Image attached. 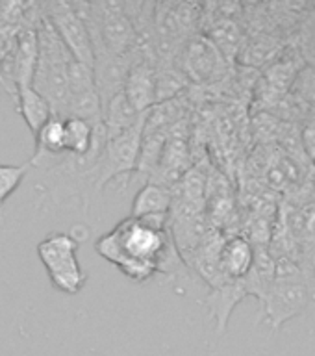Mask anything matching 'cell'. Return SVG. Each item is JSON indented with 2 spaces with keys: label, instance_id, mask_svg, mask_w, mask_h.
<instances>
[{
  "label": "cell",
  "instance_id": "e0dca14e",
  "mask_svg": "<svg viewBox=\"0 0 315 356\" xmlns=\"http://www.w3.org/2000/svg\"><path fill=\"white\" fill-rule=\"evenodd\" d=\"M299 267L302 271V277H305L306 286H308L310 299L315 300V243L306 250L305 254L300 256Z\"/></svg>",
  "mask_w": 315,
  "mask_h": 356
},
{
  "label": "cell",
  "instance_id": "ba28073f",
  "mask_svg": "<svg viewBox=\"0 0 315 356\" xmlns=\"http://www.w3.org/2000/svg\"><path fill=\"white\" fill-rule=\"evenodd\" d=\"M249 297L247 288H245L243 278L239 280H225V282L211 286L210 293L206 297V306L210 310V316L216 321V332L221 334L227 332L228 321L232 317L234 308L245 299Z\"/></svg>",
  "mask_w": 315,
  "mask_h": 356
},
{
  "label": "cell",
  "instance_id": "ac0fdd59",
  "mask_svg": "<svg viewBox=\"0 0 315 356\" xmlns=\"http://www.w3.org/2000/svg\"><path fill=\"white\" fill-rule=\"evenodd\" d=\"M300 139H302V149H305L306 156L315 163V110H312L305 117Z\"/></svg>",
  "mask_w": 315,
  "mask_h": 356
},
{
  "label": "cell",
  "instance_id": "8fae6325",
  "mask_svg": "<svg viewBox=\"0 0 315 356\" xmlns=\"http://www.w3.org/2000/svg\"><path fill=\"white\" fill-rule=\"evenodd\" d=\"M15 102L19 115L24 119L30 132L35 134L41 130L45 122L54 115L52 106L32 83H19L15 88Z\"/></svg>",
  "mask_w": 315,
  "mask_h": 356
},
{
  "label": "cell",
  "instance_id": "7a4b0ae2",
  "mask_svg": "<svg viewBox=\"0 0 315 356\" xmlns=\"http://www.w3.org/2000/svg\"><path fill=\"white\" fill-rule=\"evenodd\" d=\"M35 32H38V65L33 72L32 86L49 100L54 115L65 119L67 99H69L67 65L72 56L67 52L45 13L38 17Z\"/></svg>",
  "mask_w": 315,
  "mask_h": 356
},
{
  "label": "cell",
  "instance_id": "2e32d148",
  "mask_svg": "<svg viewBox=\"0 0 315 356\" xmlns=\"http://www.w3.org/2000/svg\"><path fill=\"white\" fill-rule=\"evenodd\" d=\"M30 169H32L30 161H24V163H0V210H2L6 200L15 193V189L26 178Z\"/></svg>",
  "mask_w": 315,
  "mask_h": 356
},
{
  "label": "cell",
  "instance_id": "30bf717a",
  "mask_svg": "<svg viewBox=\"0 0 315 356\" xmlns=\"http://www.w3.org/2000/svg\"><path fill=\"white\" fill-rule=\"evenodd\" d=\"M67 156L65 119L52 115L35 134V150L30 165L39 167L45 160H61Z\"/></svg>",
  "mask_w": 315,
  "mask_h": 356
},
{
  "label": "cell",
  "instance_id": "52a82bcc",
  "mask_svg": "<svg viewBox=\"0 0 315 356\" xmlns=\"http://www.w3.org/2000/svg\"><path fill=\"white\" fill-rule=\"evenodd\" d=\"M122 93L139 113H149L156 104V69L149 60L134 61L127 74Z\"/></svg>",
  "mask_w": 315,
  "mask_h": 356
},
{
  "label": "cell",
  "instance_id": "3957f363",
  "mask_svg": "<svg viewBox=\"0 0 315 356\" xmlns=\"http://www.w3.org/2000/svg\"><path fill=\"white\" fill-rule=\"evenodd\" d=\"M145 121L147 117L127 132L113 136V138H106L99 160L86 172V180L93 184L99 191L111 180H119V178L128 180L138 171Z\"/></svg>",
  "mask_w": 315,
  "mask_h": 356
},
{
  "label": "cell",
  "instance_id": "8992f818",
  "mask_svg": "<svg viewBox=\"0 0 315 356\" xmlns=\"http://www.w3.org/2000/svg\"><path fill=\"white\" fill-rule=\"evenodd\" d=\"M45 10H47L45 17L49 19L67 52L76 61L93 69V41L88 32V26L78 17L71 2H52V4L45 6Z\"/></svg>",
  "mask_w": 315,
  "mask_h": 356
},
{
  "label": "cell",
  "instance_id": "7c38bea8",
  "mask_svg": "<svg viewBox=\"0 0 315 356\" xmlns=\"http://www.w3.org/2000/svg\"><path fill=\"white\" fill-rule=\"evenodd\" d=\"M147 115L149 113L136 111V108L128 102L122 91L113 95L102 108V124H104L106 138H113V136L127 132L136 124H139Z\"/></svg>",
  "mask_w": 315,
  "mask_h": 356
},
{
  "label": "cell",
  "instance_id": "4fadbf2b",
  "mask_svg": "<svg viewBox=\"0 0 315 356\" xmlns=\"http://www.w3.org/2000/svg\"><path fill=\"white\" fill-rule=\"evenodd\" d=\"M186 67L191 76L197 80H210L213 76H219V71L223 67V56L208 39H195L191 47L186 52Z\"/></svg>",
  "mask_w": 315,
  "mask_h": 356
},
{
  "label": "cell",
  "instance_id": "5bb4252c",
  "mask_svg": "<svg viewBox=\"0 0 315 356\" xmlns=\"http://www.w3.org/2000/svg\"><path fill=\"white\" fill-rule=\"evenodd\" d=\"M171 193L163 184L147 182L134 197L130 217L141 219L149 216H165L171 210Z\"/></svg>",
  "mask_w": 315,
  "mask_h": 356
},
{
  "label": "cell",
  "instance_id": "6da1fadb",
  "mask_svg": "<svg viewBox=\"0 0 315 356\" xmlns=\"http://www.w3.org/2000/svg\"><path fill=\"white\" fill-rule=\"evenodd\" d=\"M95 250L136 282H145L156 271H167L171 261L180 258L169 230H154L130 216L100 236Z\"/></svg>",
  "mask_w": 315,
  "mask_h": 356
},
{
  "label": "cell",
  "instance_id": "5b68a950",
  "mask_svg": "<svg viewBox=\"0 0 315 356\" xmlns=\"http://www.w3.org/2000/svg\"><path fill=\"white\" fill-rule=\"evenodd\" d=\"M310 300L302 273L275 277L260 302L258 323H267L273 332H278L286 323L302 316Z\"/></svg>",
  "mask_w": 315,
  "mask_h": 356
},
{
  "label": "cell",
  "instance_id": "277c9868",
  "mask_svg": "<svg viewBox=\"0 0 315 356\" xmlns=\"http://www.w3.org/2000/svg\"><path fill=\"white\" fill-rule=\"evenodd\" d=\"M78 239L67 232H54L38 245V256L52 286L65 295H76L88 282V273L78 261Z\"/></svg>",
  "mask_w": 315,
  "mask_h": 356
},
{
  "label": "cell",
  "instance_id": "9a60e30c",
  "mask_svg": "<svg viewBox=\"0 0 315 356\" xmlns=\"http://www.w3.org/2000/svg\"><path fill=\"white\" fill-rule=\"evenodd\" d=\"M99 127H93L91 122L78 117H65L67 154L72 158H86L93 149L95 134Z\"/></svg>",
  "mask_w": 315,
  "mask_h": 356
},
{
  "label": "cell",
  "instance_id": "9c48e42d",
  "mask_svg": "<svg viewBox=\"0 0 315 356\" xmlns=\"http://www.w3.org/2000/svg\"><path fill=\"white\" fill-rule=\"evenodd\" d=\"M255 261V245L241 236L223 241L219 249V269L225 278L239 280L247 277Z\"/></svg>",
  "mask_w": 315,
  "mask_h": 356
}]
</instances>
